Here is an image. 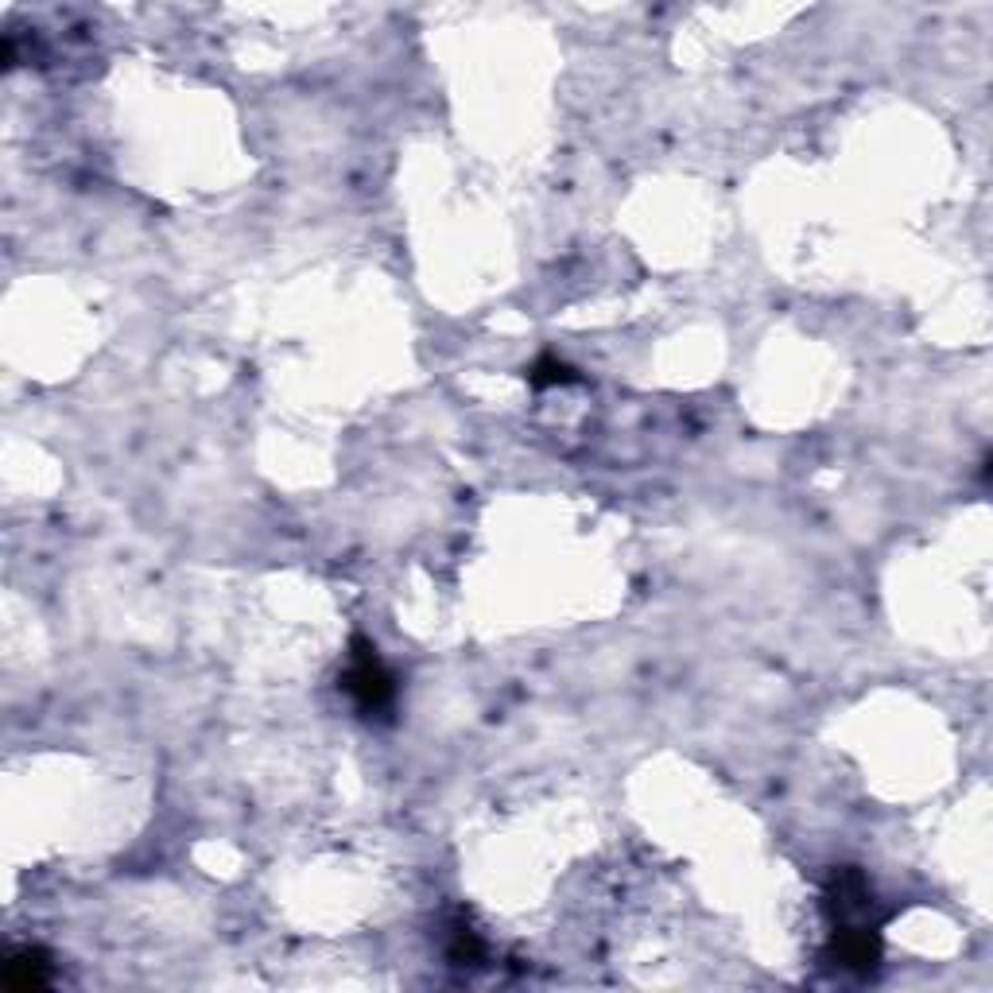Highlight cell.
<instances>
[{"label":"cell","instance_id":"obj_1","mask_svg":"<svg viewBox=\"0 0 993 993\" xmlns=\"http://www.w3.org/2000/svg\"><path fill=\"white\" fill-rule=\"evenodd\" d=\"M346 691L354 695V703L361 706V711H389L392 695H396V688H392V676L384 671L381 656H377V648H369L366 640H357V653H354V663H349L346 671Z\"/></svg>","mask_w":993,"mask_h":993},{"label":"cell","instance_id":"obj_2","mask_svg":"<svg viewBox=\"0 0 993 993\" xmlns=\"http://www.w3.org/2000/svg\"><path fill=\"white\" fill-rule=\"evenodd\" d=\"M4 982H9L12 990H20V993L47 985V959H43V951L9 955V962H4Z\"/></svg>","mask_w":993,"mask_h":993},{"label":"cell","instance_id":"obj_3","mask_svg":"<svg viewBox=\"0 0 993 993\" xmlns=\"http://www.w3.org/2000/svg\"><path fill=\"white\" fill-rule=\"evenodd\" d=\"M532 384H563V381H575V373H570L567 366H555V361H544V366H535L532 377H528Z\"/></svg>","mask_w":993,"mask_h":993}]
</instances>
